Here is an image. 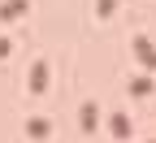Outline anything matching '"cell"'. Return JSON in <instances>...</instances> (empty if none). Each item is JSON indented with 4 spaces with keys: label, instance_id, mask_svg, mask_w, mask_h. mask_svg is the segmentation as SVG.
I'll return each mask as SVG.
<instances>
[{
    "label": "cell",
    "instance_id": "1",
    "mask_svg": "<svg viewBox=\"0 0 156 143\" xmlns=\"http://www.w3.org/2000/svg\"><path fill=\"white\" fill-rule=\"evenodd\" d=\"M26 130H30L35 139H48V121H39V117H35V121H30V126H26Z\"/></svg>",
    "mask_w": 156,
    "mask_h": 143
},
{
    "label": "cell",
    "instance_id": "2",
    "mask_svg": "<svg viewBox=\"0 0 156 143\" xmlns=\"http://www.w3.org/2000/svg\"><path fill=\"white\" fill-rule=\"evenodd\" d=\"M44 83H48V70H44V65H35V78H30V87L39 91V87H44Z\"/></svg>",
    "mask_w": 156,
    "mask_h": 143
}]
</instances>
